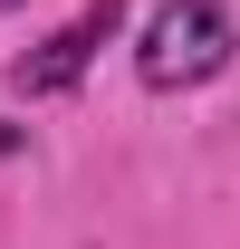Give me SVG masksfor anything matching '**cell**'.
Here are the masks:
<instances>
[{
  "label": "cell",
  "instance_id": "3957f363",
  "mask_svg": "<svg viewBox=\"0 0 240 249\" xmlns=\"http://www.w3.org/2000/svg\"><path fill=\"white\" fill-rule=\"evenodd\" d=\"M20 144H29V124H0V163H10V154H20Z\"/></svg>",
  "mask_w": 240,
  "mask_h": 249
},
{
  "label": "cell",
  "instance_id": "277c9868",
  "mask_svg": "<svg viewBox=\"0 0 240 249\" xmlns=\"http://www.w3.org/2000/svg\"><path fill=\"white\" fill-rule=\"evenodd\" d=\"M0 10H20V0H0Z\"/></svg>",
  "mask_w": 240,
  "mask_h": 249
},
{
  "label": "cell",
  "instance_id": "7a4b0ae2",
  "mask_svg": "<svg viewBox=\"0 0 240 249\" xmlns=\"http://www.w3.org/2000/svg\"><path fill=\"white\" fill-rule=\"evenodd\" d=\"M116 29H125V0H87L58 38H39L29 58H10V87H20V96H67L77 77H87V58H96Z\"/></svg>",
  "mask_w": 240,
  "mask_h": 249
},
{
  "label": "cell",
  "instance_id": "6da1fadb",
  "mask_svg": "<svg viewBox=\"0 0 240 249\" xmlns=\"http://www.w3.org/2000/svg\"><path fill=\"white\" fill-rule=\"evenodd\" d=\"M240 29H231V10L221 0H163L144 19V38H135V77H144L154 96H173V87H211L221 67H231Z\"/></svg>",
  "mask_w": 240,
  "mask_h": 249
}]
</instances>
